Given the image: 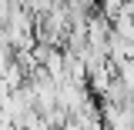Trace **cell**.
<instances>
[{"label": "cell", "instance_id": "1", "mask_svg": "<svg viewBox=\"0 0 134 130\" xmlns=\"http://www.w3.org/2000/svg\"><path fill=\"white\" fill-rule=\"evenodd\" d=\"M121 3H124V0H100V7H104V17H114L117 10H121Z\"/></svg>", "mask_w": 134, "mask_h": 130}]
</instances>
